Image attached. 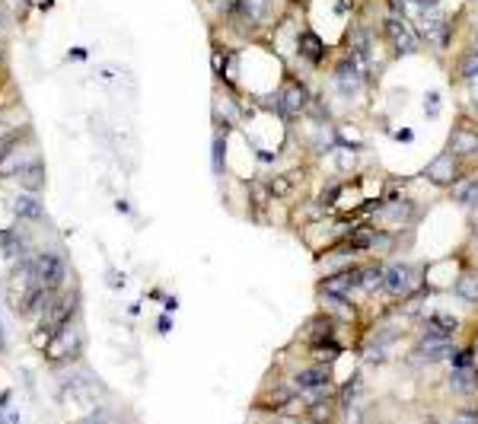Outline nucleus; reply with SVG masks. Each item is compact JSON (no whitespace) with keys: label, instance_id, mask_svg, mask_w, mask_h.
I'll use <instances>...</instances> for the list:
<instances>
[{"label":"nucleus","instance_id":"nucleus-18","mask_svg":"<svg viewBox=\"0 0 478 424\" xmlns=\"http://www.w3.org/2000/svg\"><path fill=\"white\" fill-rule=\"evenodd\" d=\"M453 351H456V341H418L412 351V364H440V360H450Z\"/></svg>","mask_w":478,"mask_h":424},{"label":"nucleus","instance_id":"nucleus-15","mask_svg":"<svg viewBox=\"0 0 478 424\" xmlns=\"http://www.w3.org/2000/svg\"><path fill=\"white\" fill-rule=\"evenodd\" d=\"M303 341L306 348H316V345H329V341H338V319L329 316L325 310H319L316 316H310L303 323Z\"/></svg>","mask_w":478,"mask_h":424},{"label":"nucleus","instance_id":"nucleus-36","mask_svg":"<svg viewBox=\"0 0 478 424\" xmlns=\"http://www.w3.org/2000/svg\"><path fill=\"white\" fill-rule=\"evenodd\" d=\"M427 323H433V325H440V329H446L450 335H456L460 332V319L453 313H431L427 316Z\"/></svg>","mask_w":478,"mask_h":424},{"label":"nucleus","instance_id":"nucleus-12","mask_svg":"<svg viewBox=\"0 0 478 424\" xmlns=\"http://www.w3.org/2000/svg\"><path fill=\"white\" fill-rule=\"evenodd\" d=\"M32 249H36V240H32L29 223L13 221L10 227H0V255L7 262H16L19 255H26Z\"/></svg>","mask_w":478,"mask_h":424},{"label":"nucleus","instance_id":"nucleus-27","mask_svg":"<svg viewBox=\"0 0 478 424\" xmlns=\"http://www.w3.org/2000/svg\"><path fill=\"white\" fill-rule=\"evenodd\" d=\"M456 80L460 84H472V80H478V48H466L460 58H456Z\"/></svg>","mask_w":478,"mask_h":424},{"label":"nucleus","instance_id":"nucleus-1","mask_svg":"<svg viewBox=\"0 0 478 424\" xmlns=\"http://www.w3.org/2000/svg\"><path fill=\"white\" fill-rule=\"evenodd\" d=\"M80 313H83V294L80 287L71 284L61 290V297H58L55 303H51V310H48L42 319H38L36 325H32V332H29V345L36 351H45L51 341L58 338L61 332H67L71 325L80 323Z\"/></svg>","mask_w":478,"mask_h":424},{"label":"nucleus","instance_id":"nucleus-21","mask_svg":"<svg viewBox=\"0 0 478 424\" xmlns=\"http://www.w3.org/2000/svg\"><path fill=\"white\" fill-rule=\"evenodd\" d=\"M48 185V169H45V160H42V153H36L32 157V163L26 166V173L16 179V188L19 192H32V195H42Z\"/></svg>","mask_w":478,"mask_h":424},{"label":"nucleus","instance_id":"nucleus-23","mask_svg":"<svg viewBox=\"0 0 478 424\" xmlns=\"http://www.w3.org/2000/svg\"><path fill=\"white\" fill-rule=\"evenodd\" d=\"M319 303L322 310L329 316H335V319H344V323H351L354 316H357V310H354V300L351 297H338V294H329V290H319Z\"/></svg>","mask_w":478,"mask_h":424},{"label":"nucleus","instance_id":"nucleus-13","mask_svg":"<svg viewBox=\"0 0 478 424\" xmlns=\"http://www.w3.org/2000/svg\"><path fill=\"white\" fill-rule=\"evenodd\" d=\"M424 179L431 185H437V188H453V185L462 179V163L453 157L450 150H443V153H437V157L424 166Z\"/></svg>","mask_w":478,"mask_h":424},{"label":"nucleus","instance_id":"nucleus-17","mask_svg":"<svg viewBox=\"0 0 478 424\" xmlns=\"http://www.w3.org/2000/svg\"><path fill=\"white\" fill-rule=\"evenodd\" d=\"M290 383H294V389L303 392V396H310V392H325V389L331 386V370L325 367V364H310V367L297 370Z\"/></svg>","mask_w":478,"mask_h":424},{"label":"nucleus","instance_id":"nucleus-30","mask_svg":"<svg viewBox=\"0 0 478 424\" xmlns=\"http://www.w3.org/2000/svg\"><path fill=\"white\" fill-rule=\"evenodd\" d=\"M360 389H364V377H360V373H351L348 383H344V386L335 392L338 406H341V408H351V406H354V399L360 396Z\"/></svg>","mask_w":478,"mask_h":424},{"label":"nucleus","instance_id":"nucleus-2","mask_svg":"<svg viewBox=\"0 0 478 424\" xmlns=\"http://www.w3.org/2000/svg\"><path fill=\"white\" fill-rule=\"evenodd\" d=\"M271 19H277L275 0H236L221 16V23L227 32H233L236 38L246 42V38H255Z\"/></svg>","mask_w":478,"mask_h":424},{"label":"nucleus","instance_id":"nucleus-43","mask_svg":"<svg viewBox=\"0 0 478 424\" xmlns=\"http://www.w3.org/2000/svg\"><path fill=\"white\" fill-rule=\"evenodd\" d=\"M67 61H74V64H80V61H86L90 58V48H83V45H74V48H67Z\"/></svg>","mask_w":478,"mask_h":424},{"label":"nucleus","instance_id":"nucleus-11","mask_svg":"<svg viewBox=\"0 0 478 424\" xmlns=\"http://www.w3.org/2000/svg\"><path fill=\"white\" fill-rule=\"evenodd\" d=\"M446 150H450L460 163H462V160H475L478 157V119L462 115V119L456 121V128L450 131Z\"/></svg>","mask_w":478,"mask_h":424},{"label":"nucleus","instance_id":"nucleus-19","mask_svg":"<svg viewBox=\"0 0 478 424\" xmlns=\"http://www.w3.org/2000/svg\"><path fill=\"white\" fill-rule=\"evenodd\" d=\"M26 144H36V131H32V125H29V121L3 128V131H0V163H3V160H7L13 150L26 147Z\"/></svg>","mask_w":478,"mask_h":424},{"label":"nucleus","instance_id":"nucleus-47","mask_svg":"<svg viewBox=\"0 0 478 424\" xmlns=\"http://www.w3.org/2000/svg\"><path fill=\"white\" fill-rule=\"evenodd\" d=\"M10 23H13V16H10V10L3 7V3H0V36H7Z\"/></svg>","mask_w":478,"mask_h":424},{"label":"nucleus","instance_id":"nucleus-40","mask_svg":"<svg viewBox=\"0 0 478 424\" xmlns=\"http://www.w3.org/2000/svg\"><path fill=\"white\" fill-rule=\"evenodd\" d=\"M7 71H10V42L7 36H0V80L7 77Z\"/></svg>","mask_w":478,"mask_h":424},{"label":"nucleus","instance_id":"nucleus-10","mask_svg":"<svg viewBox=\"0 0 478 424\" xmlns=\"http://www.w3.org/2000/svg\"><path fill=\"white\" fill-rule=\"evenodd\" d=\"M294 51H297V61H303V64L313 67V71L325 67V61H329V45H325V38L310 26H303L294 36Z\"/></svg>","mask_w":478,"mask_h":424},{"label":"nucleus","instance_id":"nucleus-24","mask_svg":"<svg viewBox=\"0 0 478 424\" xmlns=\"http://www.w3.org/2000/svg\"><path fill=\"white\" fill-rule=\"evenodd\" d=\"M453 204L460 208H469V211H478V175H462L460 182L450 188Z\"/></svg>","mask_w":478,"mask_h":424},{"label":"nucleus","instance_id":"nucleus-50","mask_svg":"<svg viewBox=\"0 0 478 424\" xmlns=\"http://www.w3.org/2000/svg\"><path fill=\"white\" fill-rule=\"evenodd\" d=\"M115 211H118V214H131V204L125 201V198H118V201H115Z\"/></svg>","mask_w":478,"mask_h":424},{"label":"nucleus","instance_id":"nucleus-29","mask_svg":"<svg viewBox=\"0 0 478 424\" xmlns=\"http://www.w3.org/2000/svg\"><path fill=\"white\" fill-rule=\"evenodd\" d=\"M211 169H214V175H223V169H227V134H223V131H214V140H211Z\"/></svg>","mask_w":478,"mask_h":424},{"label":"nucleus","instance_id":"nucleus-6","mask_svg":"<svg viewBox=\"0 0 478 424\" xmlns=\"http://www.w3.org/2000/svg\"><path fill=\"white\" fill-rule=\"evenodd\" d=\"M71 281V265H67L64 249H36V284H48L55 290H64Z\"/></svg>","mask_w":478,"mask_h":424},{"label":"nucleus","instance_id":"nucleus-33","mask_svg":"<svg viewBox=\"0 0 478 424\" xmlns=\"http://www.w3.org/2000/svg\"><path fill=\"white\" fill-rule=\"evenodd\" d=\"M450 367L453 370H466V367H478V354H475V345H456V351H453L450 358Z\"/></svg>","mask_w":478,"mask_h":424},{"label":"nucleus","instance_id":"nucleus-22","mask_svg":"<svg viewBox=\"0 0 478 424\" xmlns=\"http://www.w3.org/2000/svg\"><path fill=\"white\" fill-rule=\"evenodd\" d=\"M338 412H341V406H338V399L331 396V392L313 399V402L306 406V418H310L313 424H331L335 418H338Z\"/></svg>","mask_w":478,"mask_h":424},{"label":"nucleus","instance_id":"nucleus-32","mask_svg":"<svg viewBox=\"0 0 478 424\" xmlns=\"http://www.w3.org/2000/svg\"><path fill=\"white\" fill-rule=\"evenodd\" d=\"M271 201H275V198H271L268 179H252V182H249V204H255V208H268Z\"/></svg>","mask_w":478,"mask_h":424},{"label":"nucleus","instance_id":"nucleus-26","mask_svg":"<svg viewBox=\"0 0 478 424\" xmlns=\"http://www.w3.org/2000/svg\"><path fill=\"white\" fill-rule=\"evenodd\" d=\"M383 281H386V265H383V262H377V258L364 262V281H360V294L373 297L377 290H383Z\"/></svg>","mask_w":478,"mask_h":424},{"label":"nucleus","instance_id":"nucleus-52","mask_svg":"<svg viewBox=\"0 0 478 424\" xmlns=\"http://www.w3.org/2000/svg\"><path fill=\"white\" fill-rule=\"evenodd\" d=\"M150 300H166V294H163V290H160V287H153V290H150Z\"/></svg>","mask_w":478,"mask_h":424},{"label":"nucleus","instance_id":"nucleus-44","mask_svg":"<svg viewBox=\"0 0 478 424\" xmlns=\"http://www.w3.org/2000/svg\"><path fill=\"white\" fill-rule=\"evenodd\" d=\"M338 166H341V169L354 166V150H348V147H341V150H338Z\"/></svg>","mask_w":478,"mask_h":424},{"label":"nucleus","instance_id":"nucleus-31","mask_svg":"<svg viewBox=\"0 0 478 424\" xmlns=\"http://www.w3.org/2000/svg\"><path fill=\"white\" fill-rule=\"evenodd\" d=\"M268 188H271V198H290V195H294V188H297L294 173L268 175Z\"/></svg>","mask_w":478,"mask_h":424},{"label":"nucleus","instance_id":"nucleus-8","mask_svg":"<svg viewBox=\"0 0 478 424\" xmlns=\"http://www.w3.org/2000/svg\"><path fill=\"white\" fill-rule=\"evenodd\" d=\"M58 297H61V290H55V287L48 284H32L26 287L23 294L16 297V303H13V313L19 316V319H26V323L36 325L42 316L51 310V303H55Z\"/></svg>","mask_w":478,"mask_h":424},{"label":"nucleus","instance_id":"nucleus-54","mask_svg":"<svg viewBox=\"0 0 478 424\" xmlns=\"http://www.w3.org/2000/svg\"><path fill=\"white\" fill-rule=\"evenodd\" d=\"M424 424H440V421H437V418H427V421H424Z\"/></svg>","mask_w":478,"mask_h":424},{"label":"nucleus","instance_id":"nucleus-49","mask_svg":"<svg viewBox=\"0 0 478 424\" xmlns=\"http://www.w3.org/2000/svg\"><path fill=\"white\" fill-rule=\"evenodd\" d=\"M3 424H23V418H19V408L7 412V421H3Z\"/></svg>","mask_w":478,"mask_h":424},{"label":"nucleus","instance_id":"nucleus-4","mask_svg":"<svg viewBox=\"0 0 478 424\" xmlns=\"http://www.w3.org/2000/svg\"><path fill=\"white\" fill-rule=\"evenodd\" d=\"M379 36L389 45V51L396 58H412L421 51V36H418V26L408 23V16L402 13H386L383 23H379Z\"/></svg>","mask_w":478,"mask_h":424},{"label":"nucleus","instance_id":"nucleus-35","mask_svg":"<svg viewBox=\"0 0 478 424\" xmlns=\"http://www.w3.org/2000/svg\"><path fill=\"white\" fill-rule=\"evenodd\" d=\"M386 351H389V345L370 338V345L364 348V360H367V364H383V360H386Z\"/></svg>","mask_w":478,"mask_h":424},{"label":"nucleus","instance_id":"nucleus-53","mask_svg":"<svg viewBox=\"0 0 478 424\" xmlns=\"http://www.w3.org/2000/svg\"><path fill=\"white\" fill-rule=\"evenodd\" d=\"M290 424H313V421H310V418H306V415H300V418H294V421H290Z\"/></svg>","mask_w":478,"mask_h":424},{"label":"nucleus","instance_id":"nucleus-45","mask_svg":"<svg viewBox=\"0 0 478 424\" xmlns=\"http://www.w3.org/2000/svg\"><path fill=\"white\" fill-rule=\"evenodd\" d=\"M157 332H160V335H169V332H173V316H169V313H163V316L157 319Z\"/></svg>","mask_w":478,"mask_h":424},{"label":"nucleus","instance_id":"nucleus-42","mask_svg":"<svg viewBox=\"0 0 478 424\" xmlns=\"http://www.w3.org/2000/svg\"><path fill=\"white\" fill-rule=\"evenodd\" d=\"M204 3L211 7L214 16H223V13H227V10H230L233 3H236V0H204Z\"/></svg>","mask_w":478,"mask_h":424},{"label":"nucleus","instance_id":"nucleus-16","mask_svg":"<svg viewBox=\"0 0 478 424\" xmlns=\"http://www.w3.org/2000/svg\"><path fill=\"white\" fill-rule=\"evenodd\" d=\"M7 211H10V217L19 223H42L45 221V201H42V195H32V192H16L10 198Z\"/></svg>","mask_w":478,"mask_h":424},{"label":"nucleus","instance_id":"nucleus-25","mask_svg":"<svg viewBox=\"0 0 478 424\" xmlns=\"http://www.w3.org/2000/svg\"><path fill=\"white\" fill-rule=\"evenodd\" d=\"M450 392L453 396H472L478 392V367H466V370H450Z\"/></svg>","mask_w":478,"mask_h":424},{"label":"nucleus","instance_id":"nucleus-3","mask_svg":"<svg viewBox=\"0 0 478 424\" xmlns=\"http://www.w3.org/2000/svg\"><path fill=\"white\" fill-rule=\"evenodd\" d=\"M265 109H271L281 121H294L300 119V115H306V109H310V102H313V92H310V86L300 80V77H290L287 74L281 84L275 86V92L268 96V99H258Z\"/></svg>","mask_w":478,"mask_h":424},{"label":"nucleus","instance_id":"nucleus-38","mask_svg":"<svg viewBox=\"0 0 478 424\" xmlns=\"http://www.w3.org/2000/svg\"><path fill=\"white\" fill-rule=\"evenodd\" d=\"M443 96H440V90H431L427 92V96H424V115H427V119H437V115H440V105H443Z\"/></svg>","mask_w":478,"mask_h":424},{"label":"nucleus","instance_id":"nucleus-55","mask_svg":"<svg viewBox=\"0 0 478 424\" xmlns=\"http://www.w3.org/2000/svg\"><path fill=\"white\" fill-rule=\"evenodd\" d=\"M475 354H478V341H475Z\"/></svg>","mask_w":478,"mask_h":424},{"label":"nucleus","instance_id":"nucleus-37","mask_svg":"<svg viewBox=\"0 0 478 424\" xmlns=\"http://www.w3.org/2000/svg\"><path fill=\"white\" fill-rule=\"evenodd\" d=\"M77 424H118V418H115V415H112V412H109V408H96V412H90V415H86V418H80V421H77Z\"/></svg>","mask_w":478,"mask_h":424},{"label":"nucleus","instance_id":"nucleus-51","mask_svg":"<svg viewBox=\"0 0 478 424\" xmlns=\"http://www.w3.org/2000/svg\"><path fill=\"white\" fill-rule=\"evenodd\" d=\"M51 7H55V0H36V10H42V13H48Z\"/></svg>","mask_w":478,"mask_h":424},{"label":"nucleus","instance_id":"nucleus-46","mask_svg":"<svg viewBox=\"0 0 478 424\" xmlns=\"http://www.w3.org/2000/svg\"><path fill=\"white\" fill-rule=\"evenodd\" d=\"M32 10H36V0H23V3H19V10H16L19 23H26V19H29V13H32Z\"/></svg>","mask_w":478,"mask_h":424},{"label":"nucleus","instance_id":"nucleus-34","mask_svg":"<svg viewBox=\"0 0 478 424\" xmlns=\"http://www.w3.org/2000/svg\"><path fill=\"white\" fill-rule=\"evenodd\" d=\"M310 354L316 358V364H331V360H338L344 354V345L341 341H329V345H316L310 348Z\"/></svg>","mask_w":478,"mask_h":424},{"label":"nucleus","instance_id":"nucleus-14","mask_svg":"<svg viewBox=\"0 0 478 424\" xmlns=\"http://www.w3.org/2000/svg\"><path fill=\"white\" fill-rule=\"evenodd\" d=\"M418 208H414V201H408V198H396V201H389V204H383L377 211V217H379V223L386 227V230H405V227H412L414 221H418Z\"/></svg>","mask_w":478,"mask_h":424},{"label":"nucleus","instance_id":"nucleus-28","mask_svg":"<svg viewBox=\"0 0 478 424\" xmlns=\"http://www.w3.org/2000/svg\"><path fill=\"white\" fill-rule=\"evenodd\" d=\"M453 294L460 297L462 303L478 306V271H469V275H460L456 284H453Z\"/></svg>","mask_w":478,"mask_h":424},{"label":"nucleus","instance_id":"nucleus-9","mask_svg":"<svg viewBox=\"0 0 478 424\" xmlns=\"http://www.w3.org/2000/svg\"><path fill=\"white\" fill-rule=\"evenodd\" d=\"M83 348H86V335H83L80 323H77V325H71L67 332L58 335V338L42 351V358H45L48 364H55V367H61V364H77V360L83 358Z\"/></svg>","mask_w":478,"mask_h":424},{"label":"nucleus","instance_id":"nucleus-41","mask_svg":"<svg viewBox=\"0 0 478 424\" xmlns=\"http://www.w3.org/2000/svg\"><path fill=\"white\" fill-rule=\"evenodd\" d=\"M450 424H478V408H460Z\"/></svg>","mask_w":478,"mask_h":424},{"label":"nucleus","instance_id":"nucleus-48","mask_svg":"<svg viewBox=\"0 0 478 424\" xmlns=\"http://www.w3.org/2000/svg\"><path fill=\"white\" fill-rule=\"evenodd\" d=\"M175 310H179V297H166V300H163V313L173 316Z\"/></svg>","mask_w":478,"mask_h":424},{"label":"nucleus","instance_id":"nucleus-7","mask_svg":"<svg viewBox=\"0 0 478 424\" xmlns=\"http://www.w3.org/2000/svg\"><path fill=\"white\" fill-rule=\"evenodd\" d=\"M418 36H421V42H427L433 51H446V48L453 45V19L446 16L440 7L424 10V13H418Z\"/></svg>","mask_w":478,"mask_h":424},{"label":"nucleus","instance_id":"nucleus-39","mask_svg":"<svg viewBox=\"0 0 478 424\" xmlns=\"http://www.w3.org/2000/svg\"><path fill=\"white\" fill-rule=\"evenodd\" d=\"M105 284H109L112 290H125V284H128V281H125V271L109 268V271H105Z\"/></svg>","mask_w":478,"mask_h":424},{"label":"nucleus","instance_id":"nucleus-20","mask_svg":"<svg viewBox=\"0 0 478 424\" xmlns=\"http://www.w3.org/2000/svg\"><path fill=\"white\" fill-rule=\"evenodd\" d=\"M290 396H297L294 383H275L271 389H265L262 396L252 402V408H258V412H275V415H281V408L290 402Z\"/></svg>","mask_w":478,"mask_h":424},{"label":"nucleus","instance_id":"nucleus-5","mask_svg":"<svg viewBox=\"0 0 478 424\" xmlns=\"http://www.w3.org/2000/svg\"><path fill=\"white\" fill-rule=\"evenodd\" d=\"M431 287L421 284L418 268L412 262H392L386 265V281H383V294H389L392 300H412V297L427 294Z\"/></svg>","mask_w":478,"mask_h":424}]
</instances>
